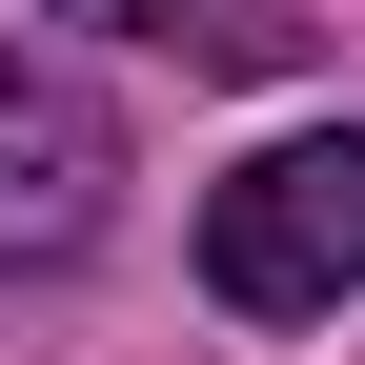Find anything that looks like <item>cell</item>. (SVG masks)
Returning <instances> with one entry per match:
<instances>
[{
	"label": "cell",
	"mask_w": 365,
	"mask_h": 365,
	"mask_svg": "<svg viewBox=\"0 0 365 365\" xmlns=\"http://www.w3.org/2000/svg\"><path fill=\"white\" fill-rule=\"evenodd\" d=\"M203 284L244 304V325H304V304L365 284V122H325V143H264L244 182L203 203Z\"/></svg>",
	"instance_id": "cell-1"
},
{
	"label": "cell",
	"mask_w": 365,
	"mask_h": 365,
	"mask_svg": "<svg viewBox=\"0 0 365 365\" xmlns=\"http://www.w3.org/2000/svg\"><path fill=\"white\" fill-rule=\"evenodd\" d=\"M102 203H122V122L81 102L61 61L0 41V264H81V244H102Z\"/></svg>",
	"instance_id": "cell-2"
},
{
	"label": "cell",
	"mask_w": 365,
	"mask_h": 365,
	"mask_svg": "<svg viewBox=\"0 0 365 365\" xmlns=\"http://www.w3.org/2000/svg\"><path fill=\"white\" fill-rule=\"evenodd\" d=\"M61 21H122V41H182V61H223V81L304 61V21H284V0H61Z\"/></svg>",
	"instance_id": "cell-3"
}]
</instances>
